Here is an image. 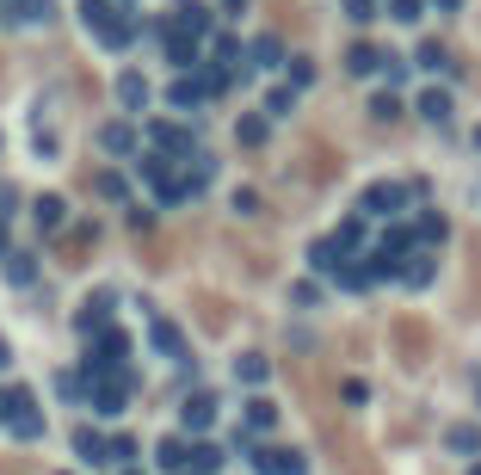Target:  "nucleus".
<instances>
[{
	"mask_svg": "<svg viewBox=\"0 0 481 475\" xmlns=\"http://www.w3.org/2000/svg\"><path fill=\"white\" fill-rule=\"evenodd\" d=\"M278 426V407L266 402V395H253V402H247V432H272Z\"/></svg>",
	"mask_w": 481,
	"mask_h": 475,
	"instance_id": "b1692460",
	"label": "nucleus"
},
{
	"mask_svg": "<svg viewBox=\"0 0 481 475\" xmlns=\"http://www.w3.org/2000/svg\"><path fill=\"white\" fill-rule=\"evenodd\" d=\"M401 204H408V185H389V179H377V185L358 198V216H401Z\"/></svg>",
	"mask_w": 481,
	"mask_h": 475,
	"instance_id": "39448f33",
	"label": "nucleus"
},
{
	"mask_svg": "<svg viewBox=\"0 0 481 475\" xmlns=\"http://www.w3.org/2000/svg\"><path fill=\"white\" fill-rule=\"evenodd\" d=\"M148 339H155V352H167V358H185V334H179L173 321H155V328H148Z\"/></svg>",
	"mask_w": 481,
	"mask_h": 475,
	"instance_id": "6ab92c4d",
	"label": "nucleus"
},
{
	"mask_svg": "<svg viewBox=\"0 0 481 475\" xmlns=\"http://www.w3.org/2000/svg\"><path fill=\"white\" fill-rule=\"evenodd\" d=\"M13 402H19V389H0V426L13 420Z\"/></svg>",
	"mask_w": 481,
	"mask_h": 475,
	"instance_id": "49530a36",
	"label": "nucleus"
},
{
	"mask_svg": "<svg viewBox=\"0 0 481 475\" xmlns=\"http://www.w3.org/2000/svg\"><path fill=\"white\" fill-rule=\"evenodd\" d=\"M345 19H358V25L377 19V0H345Z\"/></svg>",
	"mask_w": 481,
	"mask_h": 475,
	"instance_id": "c03bdc74",
	"label": "nucleus"
},
{
	"mask_svg": "<svg viewBox=\"0 0 481 475\" xmlns=\"http://www.w3.org/2000/svg\"><path fill=\"white\" fill-rule=\"evenodd\" d=\"M167 100L179 105V111H192V105H198V100H210V93H204V81H198V74H179V81H173V93H167Z\"/></svg>",
	"mask_w": 481,
	"mask_h": 475,
	"instance_id": "aec40b11",
	"label": "nucleus"
},
{
	"mask_svg": "<svg viewBox=\"0 0 481 475\" xmlns=\"http://www.w3.org/2000/svg\"><path fill=\"white\" fill-rule=\"evenodd\" d=\"M167 62L198 68V37H185V32H173V25H167Z\"/></svg>",
	"mask_w": 481,
	"mask_h": 475,
	"instance_id": "a211bd4d",
	"label": "nucleus"
},
{
	"mask_svg": "<svg viewBox=\"0 0 481 475\" xmlns=\"http://www.w3.org/2000/svg\"><path fill=\"white\" fill-rule=\"evenodd\" d=\"M420 68H450V50L432 37V43H420Z\"/></svg>",
	"mask_w": 481,
	"mask_h": 475,
	"instance_id": "e433bc0d",
	"label": "nucleus"
},
{
	"mask_svg": "<svg viewBox=\"0 0 481 475\" xmlns=\"http://www.w3.org/2000/svg\"><path fill=\"white\" fill-rule=\"evenodd\" d=\"M445 235H450L445 216H420V223H413V247H439Z\"/></svg>",
	"mask_w": 481,
	"mask_h": 475,
	"instance_id": "a878e982",
	"label": "nucleus"
},
{
	"mask_svg": "<svg viewBox=\"0 0 481 475\" xmlns=\"http://www.w3.org/2000/svg\"><path fill=\"white\" fill-rule=\"evenodd\" d=\"M401 278H408L413 290H420V284H432V278H439V253H432V247H413L408 260H401Z\"/></svg>",
	"mask_w": 481,
	"mask_h": 475,
	"instance_id": "9b49d317",
	"label": "nucleus"
},
{
	"mask_svg": "<svg viewBox=\"0 0 481 475\" xmlns=\"http://www.w3.org/2000/svg\"><path fill=\"white\" fill-rule=\"evenodd\" d=\"M93 247H99V229H93V223H74L69 235H62V260L80 266V253H93Z\"/></svg>",
	"mask_w": 481,
	"mask_h": 475,
	"instance_id": "ddd939ff",
	"label": "nucleus"
},
{
	"mask_svg": "<svg viewBox=\"0 0 481 475\" xmlns=\"http://www.w3.org/2000/svg\"><path fill=\"white\" fill-rule=\"evenodd\" d=\"M124 352H130V339L111 334V328H99L93 352H87V371H99V376H130V371H124Z\"/></svg>",
	"mask_w": 481,
	"mask_h": 475,
	"instance_id": "20e7f679",
	"label": "nucleus"
},
{
	"mask_svg": "<svg viewBox=\"0 0 481 475\" xmlns=\"http://www.w3.org/2000/svg\"><path fill=\"white\" fill-rule=\"evenodd\" d=\"M6 365H13V346H6V339H0V371H6Z\"/></svg>",
	"mask_w": 481,
	"mask_h": 475,
	"instance_id": "de8ad7c7",
	"label": "nucleus"
},
{
	"mask_svg": "<svg viewBox=\"0 0 481 475\" xmlns=\"http://www.w3.org/2000/svg\"><path fill=\"white\" fill-rule=\"evenodd\" d=\"M309 260H315V271H334V278H340V266H345V247H340L334 235H327V241H315V253H309Z\"/></svg>",
	"mask_w": 481,
	"mask_h": 475,
	"instance_id": "412c9836",
	"label": "nucleus"
},
{
	"mask_svg": "<svg viewBox=\"0 0 481 475\" xmlns=\"http://www.w3.org/2000/svg\"><path fill=\"white\" fill-rule=\"evenodd\" d=\"M19 439H43V407L32 402V389H19V402H13V420H6Z\"/></svg>",
	"mask_w": 481,
	"mask_h": 475,
	"instance_id": "1a4fd4ad",
	"label": "nucleus"
},
{
	"mask_svg": "<svg viewBox=\"0 0 481 475\" xmlns=\"http://www.w3.org/2000/svg\"><path fill=\"white\" fill-rule=\"evenodd\" d=\"M222 6H229V13H247V0H222Z\"/></svg>",
	"mask_w": 481,
	"mask_h": 475,
	"instance_id": "3c124183",
	"label": "nucleus"
},
{
	"mask_svg": "<svg viewBox=\"0 0 481 475\" xmlns=\"http://www.w3.org/2000/svg\"><path fill=\"white\" fill-rule=\"evenodd\" d=\"M173 32H185V37L204 43V37H210V6H204V0H179V6H173Z\"/></svg>",
	"mask_w": 481,
	"mask_h": 475,
	"instance_id": "6e6552de",
	"label": "nucleus"
},
{
	"mask_svg": "<svg viewBox=\"0 0 481 475\" xmlns=\"http://www.w3.org/2000/svg\"><path fill=\"white\" fill-rule=\"evenodd\" d=\"M99 142L111 148V155H130V148H137V130H130V124H105Z\"/></svg>",
	"mask_w": 481,
	"mask_h": 475,
	"instance_id": "bb28decb",
	"label": "nucleus"
},
{
	"mask_svg": "<svg viewBox=\"0 0 481 475\" xmlns=\"http://www.w3.org/2000/svg\"><path fill=\"white\" fill-rule=\"evenodd\" d=\"M80 395H87V407H93V413H124V402H130V376L87 371V376H80Z\"/></svg>",
	"mask_w": 481,
	"mask_h": 475,
	"instance_id": "f03ea898",
	"label": "nucleus"
},
{
	"mask_svg": "<svg viewBox=\"0 0 481 475\" xmlns=\"http://www.w3.org/2000/svg\"><path fill=\"white\" fill-rule=\"evenodd\" d=\"M161 463L185 475V463H192V444H185V439H167V444H161Z\"/></svg>",
	"mask_w": 481,
	"mask_h": 475,
	"instance_id": "72a5a7b5",
	"label": "nucleus"
},
{
	"mask_svg": "<svg viewBox=\"0 0 481 475\" xmlns=\"http://www.w3.org/2000/svg\"><path fill=\"white\" fill-rule=\"evenodd\" d=\"M420 118L445 124V118H450V93H439V87H432V93H420Z\"/></svg>",
	"mask_w": 481,
	"mask_h": 475,
	"instance_id": "7c9ffc66",
	"label": "nucleus"
},
{
	"mask_svg": "<svg viewBox=\"0 0 481 475\" xmlns=\"http://www.w3.org/2000/svg\"><path fill=\"white\" fill-rule=\"evenodd\" d=\"M235 142H240V148H259V142H266V118H259V111H253V118H240Z\"/></svg>",
	"mask_w": 481,
	"mask_h": 475,
	"instance_id": "c85d7f7f",
	"label": "nucleus"
},
{
	"mask_svg": "<svg viewBox=\"0 0 481 475\" xmlns=\"http://www.w3.org/2000/svg\"><path fill=\"white\" fill-rule=\"evenodd\" d=\"M345 68H352V74H382V50L377 43H352V50H345Z\"/></svg>",
	"mask_w": 481,
	"mask_h": 475,
	"instance_id": "dca6fc26",
	"label": "nucleus"
},
{
	"mask_svg": "<svg viewBox=\"0 0 481 475\" xmlns=\"http://www.w3.org/2000/svg\"><path fill=\"white\" fill-rule=\"evenodd\" d=\"M266 371H272V365H266L259 352H240V358H235V376H240V383H266Z\"/></svg>",
	"mask_w": 481,
	"mask_h": 475,
	"instance_id": "c756f323",
	"label": "nucleus"
},
{
	"mask_svg": "<svg viewBox=\"0 0 481 475\" xmlns=\"http://www.w3.org/2000/svg\"><path fill=\"white\" fill-rule=\"evenodd\" d=\"M426 13V0H389V19H401V25H413Z\"/></svg>",
	"mask_w": 481,
	"mask_h": 475,
	"instance_id": "58836bf2",
	"label": "nucleus"
},
{
	"mask_svg": "<svg viewBox=\"0 0 481 475\" xmlns=\"http://www.w3.org/2000/svg\"><path fill=\"white\" fill-rule=\"evenodd\" d=\"M179 413H185V426H192V432H204L210 420H216V395H204V389H198V395H185V407H179Z\"/></svg>",
	"mask_w": 481,
	"mask_h": 475,
	"instance_id": "2eb2a0df",
	"label": "nucleus"
},
{
	"mask_svg": "<svg viewBox=\"0 0 481 475\" xmlns=\"http://www.w3.org/2000/svg\"><path fill=\"white\" fill-rule=\"evenodd\" d=\"M105 315H111V297H87V303H80V315H74V321H80V334H93V328H105Z\"/></svg>",
	"mask_w": 481,
	"mask_h": 475,
	"instance_id": "4be33fe9",
	"label": "nucleus"
},
{
	"mask_svg": "<svg viewBox=\"0 0 481 475\" xmlns=\"http://www.w3.org/2000/svg\"><path fill=\"white\" fill-rule=\"evenodd\" d=\"M74 457L80 463H111V439H99L93 426H74Z\"/></svg>",
	"mask_w": 481,
	"mask_h": 475,
	"instance_id": "f8f14e48",
	"label": "nucleus"
},
{
	"mask_svg": "<svg viewBox=\"0 0 481 475\" xmlns=\"http://www.w3.org/2000/svg\"><path fill=\"white\" fill-rule=\"evenodd\" d=\"M80 19H87V32L99 37L105 50H130V37H137V19L118 0H80Z\"/></svg>",
	"mask_w": 481,
	"mask_h": 475,
	"instance_id": "f257e3e1",
	"label": "nucleus"
},
{
	"mask_svg": "<svg viewBox=\"0 0 481 475\" xmlns=\"http://www.w3.org/2000/svg\"><path fill=\"white\" fill-rule=\"evenodd\" d=\"M0 13H6V19H43V25H50L56 0H0Z\"/></svg>",
	"mask_w": 481,
	"mask_h": 475,
	"instance_id": "f3484780",
	"label": "nucleus"
},
{
	"mask_svg": "<svg viewBox=\"0 0 481 475\" xmlns=\"http://www.w3.org/2000/svg\"><path fill=\"white\" fill-rule=\"evenodd\" d=\"M476 142H481V130H476Z\"/></svg>",
	"mask_w": 481,
	"mask_h": 475,
	"instance_id": "864d4df0",
	"label": "nucleus"
},
{
	"mask_svg": "<svg viewBox=\"0 0 481 475\" xmlns=\"http://www.w3.org/2000/svg\"><path fill=\"white\" fill-rule=\"evenodd\" d=\"M247 56H253L259 68H278V62H284V43H278V37H259V43H253Z\"/></svg>",
	"mask_w": 481,
	"mask_h": 475,
	"instance_id": "473e14b6",
	"label": "nucleus"
},
{
	"mask_svg": "<svg viewBox=\"0 0 481 475\" xmlns=\"http://www.w3.org/2000/svg\"><path fill=\"white\" fill-rule=\"evenodd\" d=\"M148 142H155L161 155H173V161H185V155H192V136L179 130V124H148Z\"/></svg>",
	"mask_w": 481,
	"mask_h": 475,
	"instance_id": "9d476101",
	"label": "nucleus"
},
{
	"mask_svg": "<svg viewBox=\"0 0 481 475\" xmlns=\"http://www.w3.org/2000/svg\"><path fill=\"white\" fill-rule=\"evenodd\" d=\"M6 253H13V247H6V223H0V260H6Z\"/></svg>",
	"mask_w": 481,
	"mask_h": 475,
	"instance_id": "8fccbe9b",
	"label": "nucleus"
},
{
	"mask_svg": "<svg viewBox=\"0 0 481 475\" xmlns=\"http://www.w3.org/2000/svg\"><path fill=\"white\" fill-rule=\"evenodd\" d=\"M142 173H148V185L161 192V204H185L192 198L185 173H173V155H142Z\"/></svg>",
	"mask_w": 481,
	"mask_h": 475,
	"instance_id": "7ed1b4c3",
	"label": "nucleus"
},
{
	"mask_svg": "<svg viewBox=\"0 0 481 475\" xmlns=\"http://www.w3.org/2000/svg\"><path fill=\"white\" fill-rule=\"evenodd\" d=\"M389 334H395V346H401V358H408V365H426V352H432V334H426L413 315H401Z\"/></svg>",
	"mask_w": 481,
	"mask_h": 475,
	"instance_id": "0eeeda50",
	"label": "nucleus"
},
{
	"mask_svg": "<svg viewBox=\"0 0 481 475\" xmlns=\"http://www.w3.org/2000/svg\"><path fill=\"white\" fill-rule=\"evenodd\" d=\"M93 192H99V198H124V179H118V173H99Z\"/></svg>",
	"mask_w": 481,
	"mask_h": 475,
	"instance_id": "79ce46f5",
	"label": "nucleus"
},
{
	"mask_svg": "<svg viewBox=\"0 0 481 475\" xmlns=\"http://www.w3.org/2000/svg\"><path fill=\"white\" fill-rule=\"evenodd\" d=\"M432 6H439V13H457V6H463V0H432Z\"/></svg>",
	"mask_w": 481,
	"mask_h": 475,
	"instance_id": "09e8293b",
	"label": "nucleus"
},
{
	"mask_svg": "<svg viewBox=\"0 0 481 475\" xmlns=\"http://www.w3.org/2000/svg\"><path fill=\"white\" fill-rule=\"evenodd\" d=\"M118 100L130 105V111H142V105H148V81H142V74H118Z\"/></svg>",
	"mask_w": 481,
	"mask_h": 475,
	"instance_id": "393cba45",
	"label": "nucleus"
},
{
	"mask_svg": "<svg viewBox=\"0 0 481 475\" xmlns=\"http://www.w3.org/2000/svg\"><path fill=\"white\" fill-rule=\"evenodd\" d=\"M315 81V62L309 56H290V87H309Z\"/></svg>",
	"mask_w": 481,
	"mask_h": 475,
	"instance_id": "a19ab883",
	"label": "nucleus"
},
{
	"mask_svg": "<svg viewBox=\"0 0 481 475\" xmlns=\"http://www.w3.org/2000/svg\"><path fill=\"white\" fill-rule=\"evenodd\" d=\"M130 457H137V439L118 432V439H111V463H130Z\"/></svg>",
	"mask_w": 481,
	"mask_h": 475,
	"instance_id": "a18cd8bd",
	"label": "nucleus"
},
{
	"mask_svg": "<svg viewBox=\"0 0 481 475\" xmlns=\"http://www.w3.org/2000/svg\"><path fill=\"white\" fill-rule=\"evenodd\" d=\"M253 470H259V475H303V451H284V444H253Z\"/></svg>",
	"mask_w": 481,
	"mask_h": 475,
	"instance_id": "423d86ee",
	"label": "nucleus"
},
{
	"mask_svg": "<svg viewBox=\"0 0 481 475\" xmlns=\"http://www.w3.org/2000/svg\"><path fill=\"white\" fill-rule=\"evenodd\" d=\"M334 241H340L345 253H352V247L364 241V216H345V223H340V235H334Z\"/></svg>",
	"mask_w": 481,
	"mask_h": 475,
	"instance_id": "4c0bfd02",
	"label": "nucleus"
},
{
	"mask_svg": "<svg viewBox=\"0 0 481 475\" xmlns=\"http://www.w3.org/2000/svg\"><path fill=\"white\" fill-rule=\"evenodd\" d=\"M32 216H37V229H43V235H62V229H69V204H62V198H37Z\"/></svg>",
	"mask_w": 481,
	"mask_h": 475,
	"instance_id": "4468645a",
	"label": "nucleus"
},
{
	"mask_svg": "<svg viewBox=\"0 0 481 475\" xmlns=\"http://www.w3.org/2000/svg\"><path fill=\"white\" fill-rule=\"evenodd\" d=\"M235 210H240V216H259V192H253V185H240V192H235Z\"/></svg>",
	"mask_w": 481,
	"mask_h": 475,
	"instance_id": "37998d69",
	"label": "nucleus"
},
{
	"mask_svg": "<svg viewBox=\"0 0 481 475\" xmlns=\"http://www.w3.org/2000/svg\"><path fill=\"white\" fill-rule=\"evenodd\" d=\"M334 463H345L352 475H371V457H364V444H352V439H340V457Z\"/></svg>",
	"mask_w": 481,
	"mask_h": 475,
	"instance_id": "2f4dec72",
	"label": "nucleus"
},
{
	"mask_svg": "<svg viewBox=\"0 0 481 475\" xmlns=\"http://www.w3.org/2000/svg\"><path fill=\"white\" fill-rule=\"evenodd\" d=\"M290 111H297V87H278L266 100V118H290Z\"/></svg>",
	"mask_w": 481,
	"mask_h": 475,
	"instance_id": "f704fd0d",
	"label": "nucleus"
},
{
	"mask_svg": "<svg viewBox=\"0 0 481 475\" xmlns=\"http://www.w3.org/2000/svg\"><path fill=\"white\" fill-rule=\"evenodd\" d=\"M198 309H204V328H229V315H222V297H198Z\"/></svg>",
	"mask_w": 481,
	"mask_h": 475,
	"instance_id": "ea45409f",
	"label": "nucleus"
},
{
	"mask_svg": "<svg viewBox=\"0 0 481 475\" xmlns=\"http://www.w3.org/2000/svg\"><path fill=\"white\" fill-rule=\"evenodd\" d=\"M371 118H377V124H395V118H401V100H395V93H377V100H371Z\"/></svg>",
	"mask_w": 481,
	"mask_h": 475,
	"instance_id": "c9c22d12",
	"label": "nucleus"
},
{
	"mask_svg": "<svg viewBox=\"0 0 481 475\" xmlns=\"http://www.w3.org/2000/svg\"><path fill=\"white\" fill-rule=\"evenodd\" d=\"M445 444H450V451H463V457H476V451H481V426H450Z\"/></svg>",
	"mask_w": 481,
	"mask_h": 475,
	"instance_id": "cd10ccee",
	"label": "nucleus"
},
{
	"mask_svg": "<svg viewBox=\"0 0 481 475\" xmlns=\"http://www.w3.org/2000/svg\"><path fill=\"white\" fill-rule=\"evenodd\" d=\"M185 470H192V475H216V470H222V451H216L210 439H198V444H192V463H185Z\"/></svg>",
	"mask_w": 481,
	"mask_h": 475,
	"instance_id": "5701e85b",
	"label": "nucleus"
},
{
	"mask_svg": "<svg viewBox=\"0 0 481 475\" xmlns=\"http://www.w3.org/2000/svg\"><path fill=\"white\" fill-rule=\"evenodd\" d=\"M469 475H481V463H476V470H469Z\"/></svg>",
	"mask_w": 481,
	"mask_h": 475,
	"instance_id": "603ef678",
	"label": "nucleus"
}]
</instances>
